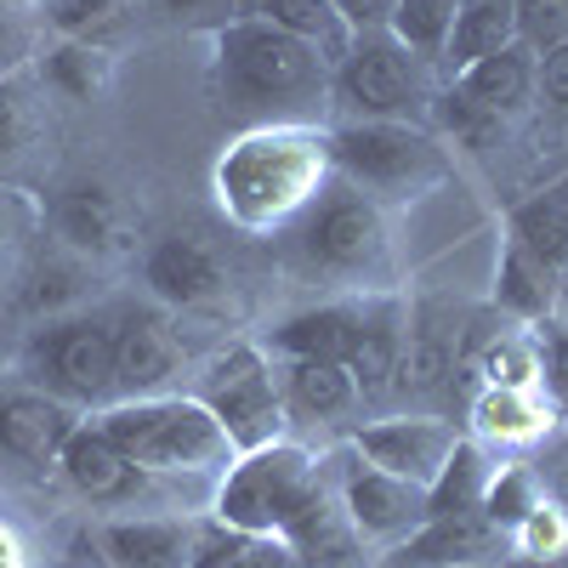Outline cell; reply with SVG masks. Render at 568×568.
<instances>
[{"mask_svg": "<svg viewBox=\"0 0 568 568\" xmlns=\"http://www.w3.org/2000/svg\"><path fill=\"white\" fill-rule=\"evenodd\" d=\"M557 194H562V205H568V182H557Z\"/></svg>", "mask_w": 568, "mask_h": 568, "instance_id": "cell-45", "label": "cell"}, {"mask_svg": "<svg viewBox=\"0 0 568 568\" xmlns=\"http://www.w3.org/2000/svg\"><path fill=\"white\" fill-rule=\"evenodd\" d=\"M546 495H540V478L529 466H500V471H489V484H484V511H489V524L511 540L517 529H524V517L540 506Z\"/></svg>", "mask_w": 568, "mask_h": 568, "instance_id": "cell-31", "label": "cell"}, {"mask_svg": "<svg viewBox=\"0 0 568 568\" xmlns=\"http://www.w3.org/2000/svg\"><path fill=\"white\" fill-rule=\"evenodd\" d=\"M142 278H149V291L171 307H205V302L222 296L216 251L187 240V233H171V240H160L149 256H142Z\"/></svg>", "mask_w": 568, "mask_h": 568, "instance_id": "cell-17", "label": "cell"}, {"mask_svg": "<svg viewBox=\"0 0 568 568\" xmlns=\"http://www.w3.org/2000/svg\"><path fill=\"white\" fill-rule=\"evenodd\" d=\"M495 568H568V551H557V557H540V551H506Z\"/></svg>", "mask_w": 568, "mask_h": 568, "instance_id": "cell-41", "label": "cell"}, {"mask_svg": "<svg viewBox=\"0 0 568 568\" xmlns=\"http://www.w3.org/2000/svg\"><path fill=\"white\" fill-rule=\"evenodd\" d=\"M478 420L484 433H500V438H535L546 409L529 398V387H489V398L478 404Z\"/></svg>", "mask_w": 568, "mask_h": 568, "instance_id": "cell-33", "label": "cell"}, {"mask_svg": "<svg viewBox=\"0 0 568 568\" xmlns=\"http://www.w3.org/2000/svg\"><path fill=\"white\" fill-rule=\"evenodd\" d=\"M216 91L240 120H313L329 98V63L262 18H233L216 29Z\"/></svg>", "mask_w": 568, "mask_h": 568, "instance_id": "cell-1", "label": "cell"}, {"mask_svg": "<svg viewBox=\"0 0 568 568\" xmlns=\"http://www.w3.org/2000/svg\"><path fill=\"white\" fill-rule=\"evenodd\" d=\"M495 302L517 318H546L557 307V273L540 267L524 245H511L500 251V284H495Z\"/></svg>", "mask_w": 568, "mask_h": 568, "instance_id": "cell-29", "label": "cell"}, {"mask_svg": "<svg viewBox=\"0 0 568 568\" xmlns=\"http://www.w3.org/2000/svg\"><path fill=\"white\" fill-rule=\"evenodd\" d=\"M324 171H329V136L273 125V131L233 142L222 154L216 194H222V211L240 227H267L278 216L313 205L324 187Z\"/></svg>", "mask_w": 568, "mask_h": 568, "instance_id": "cell-2", "label": "cell"}, {"mask_svg": "<svg viewBox=\"0 0 568 568\" xmlns=\"http://www.w3.org/2000/svg\"><path fill=\"white\" fill-rule=\"evenodd\" d=\"M7 251H12V227H7V211H0V273H7Z\"/></svg>", "mask_w": 568, "mask_h": 568, "instance_id": "cell-43", "label": "cell"}, {"mask_svg": "<svg viewBox=\"0 0 568 568\" xmlns=\"http://www.w3.org/2000/svg\"><path fill=\"white\" fill-rule=\"evenodd\" d=\"M58 240L80 256H125L136 245V216L131 205L103 182H74L52 200Z\"/></svg>", "mask_w": 568, "mask_h": 568, "instance_id": "cell-13", "label": "cell"}, {"mask_svg": "<svg viewBox=\"0 0 568 568\" xmlns=\"http://www.w3.org/2000/svg\"><path fill=\"white\" fill-rule=\"evenodd\" d=\"M546 393H551V409L568 415V324H557L551 353H546Z\"/></svg>", "mask_w": 568, "mask_h": 568, "instance_id": "cell-39", "label": "cell"}, {"mask_svg": "<svg viewBox=\"0 0 568 568\" xmlns=\"http://www.w3.org/2000/svg\"><path fill=\"white\" fill-rule=\"evenodd\" d=\"M284 404L296 415L329 420V415H347L358 404V387L347 364H318V358H291V382H284Z\"/></svg>", "mask_w": 568, "mask_h": 568, "instance_id": "cell-28", "label": "cell"}, {"mask_svg": "<svg viewBox=\"0 0 568 568\" xmlns=\"http://www.w3.org/2000/svg\"><path fill=\"white\" fill-rule=\"evenodd\" d=\"M449 375H455V329L433 313H420L415 329H404V358H398L393 393L438 398V393H449Z\"/></svg>", "mask_w": 568, "mask_h": 568, "instance_id": "cell-22", "label": "cell"}, {"mask_svg": "<svg viewBox=\"0 0 568 568\" xmlns=\"http://www.w3.org/2000/svg\"><path fill=\"white\" fill-rule=\"evenodd\" d=\"M182 369V342L154 313H125L114 324V393L160 398V387Z\"/></svg>", "mask_w": 568, "mask_h": 568, "instance_id": "cell-15", "label": "cell"}, {"mask_svg": "<svg viewBox=\"0 0 568 568\" xmlns=\"http://www.w3.org/2000/svg\"><path fill=\"white\" fill-rule=\"evenodd\" d=\"M455 7H460V0H398L393 34L409 45L420 63H444V45H449V29H455Z\"/></svg>", "mask_w": 568, "mask_h": 568, "instance_id": "cell-30", "label": "cell"}, {"mask_svg": "<svg viewBox=\"0 0 568 568\" xmlns=\"http://www.w3.org/2000/svg\"><path fill=\"white\" fill-rule=\"evenodd\" d=\"M58 466H63L69 489L85 495L91 506H131L142 489H149V478H154V471H142V466H136V460L103 433L98 420L74 426V433L63 438Z\"/></svg>", "mask_w": 568, "mask_h": 568, "instance_id": "cell-12", "label": "cell"}, {"mask_svg": "<svg viewBox=\"0 0 568 568\" xmlns=\"http://www.w3.org/2000/svg\"><path fill=\"white\" fill-rule=\"evenodd\" d=\"M517 40L529 52H551L568 40V0H517Z\"/></svg>", "mask_w": 568, "mask_h": 568, "instance_id": "cell-35", "label": "cell"}, {"mask_svg": "<svg viewBox=\"0 0 568 568\" xmlns=\"http://www.w3.org/2000/svg\"><path fill=\"white\" fill-rule=\"evenodd\" d=\"M511 40H517V0H460L449 45H444V69L460 74L466 63L500 52Z\"/></svg>", "mask_w": 568, "mask_h": 568, "instance_id": "cell-23", "label": "cell"}, {"mask_svg": "<svg viewBox=\"0 0 568 568\" xmlns=\"http://www.w3.org/2000/svg\"><path fill=\"white\" fill-rule=\"evenodd\" d=\"M336 500L347 511V524L358 529L364 546H404L426 517H433V489H420L409 478H393V471L353 460L336 484Z\"/></svg>", "mask_w": 568, "mask_h": 568, "instance_id": "cell-10", "label": "cell"}, {"mask_svg": "<svg viewBox=\"0 0 568 568\" xmlns=\"http://www.w3.org/2000/svg\"><path fill=\"white\" fill-rule=\"evenodd\" d=\"M200 529L182 517H109L98 529V551L109 568H187Z\"/></svg>", "mask_w": 568, "mask_h": 568, "instance_id": "cell-16", "label": "cell"}, {"mask_svg": "<svg viewBox=\"0 0 568 568\" xmlns=\"http://www.w3.org/2000/svg\"><path fill=\"white\" fill-rule=\"evenodd\" d=\"M160 7H165L171 18H194V12H216L222 0H160Z\"/></svg>", "mask_w": 568, "mask_h": 568, "instance_id": "cell-42", "label": "cell"}, {"mask_svg": "<svg viewBox=\"0 0 568 568\" xmlns=\"http://www.w3.org/2000/svg\"><path fill=\"white\" fill-rule=\"evenodd\" d=\"M353 318L358 307H307L296 318L278 324L273 347L284 358H318V364H347V347H353Z\"/></svg>", "mask_w": 568, "mask_h": 568, "instance_id": "cell-26", "label": "cell"}, {"mask_svg": "<svg viewBox=\"0 0 568 568\" xmlns=\"http://www.w3.org/2000/svg\"><path fill=\"white\" fill-rule=\"evenodd\" d=\"M45 80H52L58 91H69V98H91V91L103 85V58L80 40H63L58 52L45 58Z\"/></svg>", "mask_w": 568, "mask_h": 568, "instance_id": "cell-34", "label": "cell"}, {"mask_svg": "<svg viewBox=\"0 0 568 568\" xmlns=\"http://www.w3.org/2000/svg\"><path fill=\"white\" fill-rule=\"evenodd\" d=\"M535 98L557 114H568V40L535 58Z\"/></svg>", "mask_w": 568, "mask_h": 568, "instance_id": "cell-36", "label": "cell"}, {"mask_svg": "<svg viewBox=\"0 0 568 568\" xmlns=\"http://www.w3.org/2000/svg\"><path fill=\"white\" fill-rule=\"evenodd\" d=\"M23 58H29V34H23V23H18L12 12H0V80L18 74Z\"/></svg>", "mask_w": 568, "mask_h": 568, "instance_id": "cell-40", "label": "cell"}, {"mask_svg": "<svg viewBox=\"0 0 568 568\" xmlns=\"http://www.w3.org/2000/svg\"><path fill=\"white\" fill-rule=\"evenodd\" d=\"M187 568H302L284 535H256V529H227L211 524L194 540V562Z\"/></svg>", "mask_w": 568, "mask_h": 568, "instance_id": "cell-25", "label": "cell"}, {"mask_svg": "<svg viewBox=\"0 0 568 568\" xmlns=\"http://www.w3.org/2000/svg\"><path fill=\"white\" fill-rule=\"evenodd\" d=\"M353 449H358V460L393 471V478H409L420 489H433L444 478L449 455L460 449V438H455V426L438 420V415H398V420L358 426Z\"/></svg>", "mask_w": 568, "mask_h": 568, "instance_id": "cell-11", "label": "cell"}, {"mask_svg": "<svg viewBox=\"0 0 568 568\" xmlns=\"http://www.w3.org/2000/svg\"><path fill=\"white\" fill-rule=\"evenodd\" d=\"M398 358H404V318L393 302H369L353 318V347H347V375L358 398H387L398 382Z\"/></svg>", "mask_w": 568, "mask_h": 568, "instance_id": "cell-20", "label": "cell"}, {"mask_svg": "<svg viewBox=\"0 0 568 568\" xmlns=\"http://www.w3.org/2000/svg\"><path fill=\"white\" fill-rule=\"evenodd\" d=\"M329 7H336V18H342L353 34H375V29H393L398 0H329Z\"/></svg>", "mask_w": 568, "mask_h": 568, "instance_id": "cell-38", "label": "cell"}, {"mask_svg": "<svg viewBox=\"0 0 568 568\" xmlns=\"http://www.w3.org/2000/svg\"><path fill=\"white\" fill-rule=\"evenodd\" d=\"M98 426L142 471H216L233 455L227 433L200 398H125Z\"/></svg>", "mask_w": 568, "mask_h": 568, "instance_id": "cell-3", "label": "cell"}, {"mask_svg": "<svg viewBox=\"0 0 568 568\" xmlns=\"http://www.w3.org/2000/svg\"><path fill=\"white\" fill-rule=\"evenodd\" d=\"M34 131H40V109H34V98H29V85H23L18 74H7V80H0V165L23 160L29 142H34Z\"/></svg>", "mask_w": 568, "mask_h": 568, "instance_id": "cell-32", "label": "cell"}, {"mask_svg": "<svg viewBox=\"0 0 568 568\" xmlns=\"http://www.w3.org/2000/svg\"><path fill=\"white\" fill-rule=\"evenodd\" d=\"M120 0H45V18L63 29V40H80L91 23H103Z\"/></svg>", "mask_w": 568, "mask_h": 568, "instance_id": "cell-37", "label": "cell"}, {"mask_svg": "<svg viewBox=\"0 0 568 568\" xmlns=\"http://www.w3.org/2000/svg\"><path fill=\"white\" fill-rule=\"evenodd\" d=\"M329 85H336V98L358 120H409V125H420L426 103H433V91H426V63L393 29L353 34L347 58L336 63Z\"/></svg>", "mask_w": 568, "mask_h": 568, "instance_id": "cell-5", "label": "cell"}, {"mask_svg": "<svg viewBox=\"0 0 568 568\" xmlns=\"http://www.w3.org/2000/svg\"><path fill=\"white\" fill-rule=\"evenodd\" d=\"M324 489L329 484H324L318 460L296 444L273 438L262 449H245L227 466V478L216 489V524L256 529V535H284Z\"/></svg>", "mask_w": 568, "mask_h": 568, "instance_id": "cell-4", "label": "cell"}, {"mask_svg": "<svg viewBox=\"0 0 568 568\" xmlns=\"http://www.w3.org/2000/svg\"><path fill=\"white\" fill-rule=\"evenodd\" d=\"M284 540H291L302 568H369V546L358 540V529L347 524L342 500L329 489L296 517L291 529H284Z\"/></svg>", "mask_w": 568, "mask_h": 568, "instance_id": "cell-21", "label": "cell"}, {"mask_svg": "<svg viewBox=\"0 0 568 568\" xmlns=\"http://www.w3.org/2000/svg\"><path fill=\"white\" fill-rule=\"evenodd\" d=\"M251 18L284 29V34H296L307 40L313 52L329 63V74H336V63L347 58V45H353V29L336 18V7L329 0H251Z\"/></svg>", "mask_w": 568, "mask_h": 568, "instance_id": "cell-24", "label": "cell"}, {"mask_svg": "<svg viewBox=\"0 0 568 568\" xmlns=\"http://www.w3.org/2000/svg\"><path fill=\"white\" fill-rule=\"evenodd\" d=\"M329 165H342L358 187L375 194H409L449 171L438 136H426L409 120H347L329 136Z\"/></svg>", "mask_w": 568, "mask_h": 568, "instance_id": "cell-6", "label": "cell"}, {"mask_svg": "<svg viewBox=\"0 0 568 568\" xmlns=\"http://www.w3.org/2000/svg\"><path fill=\"white\" fill-rule=\"evenodd\" d=\"M29 375L63 404H98L114 393V324L52 318L29 342Z\"/></svg>", "mask_w": 568, "mask_h": 568, "instance_id": "cell-7", "label": "cell"}, {"mask_svg": "<svg viewBox=\"0 0 568 568\" xmlns=\"http://www.w3.org/2000/svg\"><path fill=\"white\" fill-rule=\"evenodd\" d=\"M433 568H495V562H433Z\"/></svg>", "mask_w": 568, "mask_h": 568, "instance_id": "cell-44", "label": "cell"}, {"mask_svg": "<svg viewBox=\"0 0 568 568\" xmlns=\"http://www.w3.org/2000/svg\"><path fill=\"white\" fill-rule=\"evenodd\" d=\"M449 91H455V98H466L471 109H484L489 120H506V114H517V109L535 98V52H529L524 40H511V45H500V52L466 63Z\"/></svg>", "mask_w": 568, "mask_h": 568, "instance_id": "cell-18", "label": "cell"}, {"mask_svg": "<svg viewBox=\"0 0 568 568\" xmlns=\"http://www.w3.org/2000/svg\"><path fill=\"white\" fill-rule=\"evenodd\" d=\"M302 245H307V256H313L324 273H347V278L382 273V262H387V222H382V205L364 200L358 187H336V194L313 200V216H307Z\"/></svg>", "mask_w": 568, "mask_h": 568, "instance_id": "cell-9", "label": "cell"}, {"mask_svg": "<svg viewBox=\"0 0 568 568\" xmlns=\"http://www.w3.org/2000/svg\"><path fill=\"white\" fill-rule=\"evenodd\" d=\"M506 535L489 524L484 506H460V511H433L426 524L393 546V568H433V562H500Z\"/></svg>", "mask_w": 568, "mask_h": 568, "instance_id": "cell-14", "label": "cell"}, {"mask_svg": "<svg viewBox=\"0 0 568 568\" xmlns=\"http://www.w3.org/2000/svg\"><path fill=\"white\" fill-rule=\"evenodd\" d=\"M74 426L80 420L52 393H7L0 398V449H7L12 460H29V466L58 460V449H63V438L74 433Z\"/></svg>", "mask_w": 568, "mask_h": 568, "instance_id": "cell-19", "label": "cell"}, {"mask_svg": "<svg viewBox=\"0 0 568 568\" xmlns=\"http://www.w3.org/2000/svg\"><path fill=\"white\" fill-rule=\"evenodd\" d=\"M511 245H524L551 273H568V205L557 187H546V194L511 211Z\"/></svg>", "mask_w": 568, "mask_h": 568, "instance_id": "cell-27", "label": "cell"}, {"mask_svg": "<svg viewBox=\"0 0 568 568\" xmlns=\"http://www.w3.org/2000/svg\"><path fill=\"white\" fill-rule=\"evenodd\" d=\"M200 404L216 415V426L227 433V444L240 455L273 444L278 426H284V393L273 387V369L256 347L216 353L205 382H200Z\"/></svg>", "mask_w": 568, "mask_h": 568, "instance_id": "cell-8", "label": "cell"}]
</instances>
